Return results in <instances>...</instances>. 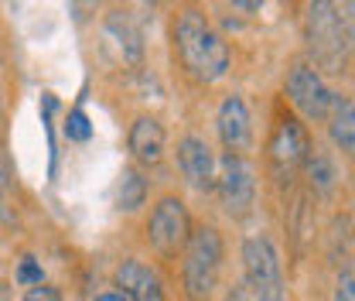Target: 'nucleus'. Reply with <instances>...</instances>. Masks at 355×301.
Listing matches in <instances>:
<instances>
[{
  "mask_svg": "<svg viewBox=\"0 0 355 301\" xmlns=\"http://www.w3.org/2000/svg\"><path fill=\"white\" fill-rule=\"evenodd\" d=\"M99 3H103V0H72V7H76V14H79V17L92 14V10H96Z\"/></svg>",
  "mask_w": 355,
  "mask_h": 301,
  "instance_id": "25",
  "label": "nucleus"
},
{
  "mask_svg": "<svg viewBox=\"0 0 355 301\" xmlns=\"http://www.w3.org/2000/svg\"><path fill=\"white\" fill-rule=\"evenodd\" d=\"M103 42L116 51V58L123 65H140L144 62V31L133 21L130 10H110L103 17Z\"/></svg>",
  "mask_w": 355,
  "mask_h": 301,
  "instance_id": "11",
  "label": "nucleus"
},
{
  "mask_svg": "<svg viewBox=\"0 0 355 301\" xmlns=\"http://www.w3.org/2000/svg\"><path fill=\"white\" fill-rule=\"evenodd\" d=\"M338 10H342V21H345V28H349V38H352V44H355V3H352V0H345Z\"/></svg>",
  "mask_w": 355,
  "mask_h": 301,
  "instance_id": "23",
  "label": "nucleus"
},
{
  "mask_svg": "<svg viewBox=\"0 0 355 301\" xmlns=\"http://www.w3.org/2000/svg\"><path fill=\"white\" fill-rule=\"evenodd\" d=\"M10 158H7V151H3V137H0V188H7L10 192Z\"/></svg>",
  "mask_w": 355,
  "mask_h": 301,
  "instance_id": "22",
  "label": "nucleus"
},
{
  "mask_svg": "<svg viewBox=\"0 0 355 301\" xmlns=\"http://www.w3.org/2000/svg\"><path fill=\"white\" fill-rule=\"evenodd\" d=\"M171 38H175V55L181 62V69L195 83L209 86V83H219L229 72V44L209 24V17L198 7H181L178 10Z\"/></svg>",
  "mask_w": 355,
  "mask_h": 301,
  "instance_id": "1",
  "label": "nucleus"
},
{
  "mask_svg": "<svg viewBox=\"0 0 355 301\" xmlns=\"http://www.w3.org/2000/svg\"><path fill=\"white\" fill-rule=\"evenodd\" d=\"M191 240V215L178 195H161L147 219V243L157 257H178Z\"/></svg>",
  "mask_w": 355,
  "mask_h": 301,
  "instance_id": "6",
  "label": "nucleus"
},
{
  "mask_svg": "<svg viewBox=\"0 0 355 301\" xmlns=\"http://www.w3.org/2000/svg\"><path fill=\"white\" fill-rule=\"evenodd\" d=\"M24 301H62V295H58V288H55V284L42 281V284H35V288H28V291H24Z\"/></svg>",
  "mask_w": 355,
  "mask_h": 301,
  "instance_id": "20",
  "label": "nucleus"
},
{
  "mask_svg": "<svg viewBox=\"0 0 355 301\" xmlns=\"http://www.w3.org/2000/svg\"><path fill=\"white\" fill-rule=\"evenodd\" d=\"M150 3H168V0H150Z\"/></svg>",
  "mask_w": 355,
  "mask_h": 301,
  "instance_id": "27",
  "label": "nucleus"
},
{
  "mask_svg": "<svg viewBox=\"0 0 355 301\" xmlns=\"http://www.w3.org/2000/svg\"><path fill=\"white\" fill-rule=\"evenodd\" d=\"M216 195L222 202V213L236 222L253 213V206H257V168L246 154H222L219 158Z\"/></svg>",
  "mask_w": 355,
  "mask_h": 301,
  "instance_id": "5",
  "label": "nucleus"
},
{
  "mask_svg": "<svg viewBox=\"0 0 355 301\" xmlns=\"http://www.w3.org/2000/svg\"><path fill=\"white\" fill-rule=\"evenodd\" d=\"M243 277L257 301H287L284 263L266 233H253L243 240Z\"/></svg>",
  "mask_w": 355,
  "mask_h": 301,
  "instance_id": "4",
  "label": "nucleus"
},
{
  "mask_svg": "<svg viewBox=\"0 0 355 301\" xmlns=\"http://www.w3.org/2000/svg\"><path fill=\"white\" fill-rule=\"evenodd\" d=\"M232 10H239V14H260L266 7V0H225Z\"/></svg>",
  "mask_w": 355,
  "mask_h": 301,
  "instance_id": "21",
  "label": "nucleus"
},
{
  "mask_svg": "<svg viewBox=\"0 0 355 301\" xmlns=\"http://www.w3.org/2000/svg\"><path fill=\"white\" fill-rule=\"evenodd\" d=\"M304 42H308L311 65L318 72H342L355 44L342 21L335 0H308L304 10Z\"/></svg>",
  "mask_w": 355,
  "mask_h": 301,
  "instance_id": "2",
  "label": "nucleus"
},
{
  "mask_svg": "<svg viewBox=\"0 0 355 301\" xmlns=\"http://www.w3.org/2000/svg\"><path fill=\"white\" fill-rule=\"evenodd\" d=\"M96 301H130V298H127L123 291H103V295H99Z\"/></svg>",
  "mask_w": 355,
  "mask_h": 301,
  "instance_id": "26",
  "label": "nucleus"
},
{
  "mask_svg": "<svg viewBox=\"0 0 355 301\" xmlns=\"http://www.w3.org/2000/svg\"><path fill=\"white\" fill-rule=\"evenodd\" d=\"M352 3H355V0H352Z\"/></svg>",
  "mask_w": 355,
  "mask_h": 301,
  "instance_id": "28",
  "label": "nucleus"
},
{
  "mask_svg": "<svg viewBox=\"0 0 355 301\" xmlns=\"http://www.w3.org/2000/svg\"><path fill=\"white\" fill-rule=\"evenodd\" d=\"M222 301H257V298H253V291H250L246 281H243V284H232V291H229Z\"/></svg>",
  "mask_w": 355,
  "mask_h": 301,
  "instance_id": "24",
  "label": "nucleus"
},
{
  "mask_svg": "<svg viewBox=\"0 0 355 301\" xmlns=\"http://www.w3.org/2000/svg\"><path fill=\"white\" fill-rule=\"evenodd\" d=\"M311 147H314V144H311L308 130H304L301 120L287 117V120H280V124L273 127L270 144H266V158H270V168H273L280 185H291L297 174L304 172Z\"/></svg>",
  "mask_w": 355,
  "mask_h": 301,
  "instance_id": "7",
  "label": "nucleus"
},
{
  "mask_svg": "<svg viewBox=\"0 0 355 301\" xmlns=\"http://www.w3.org/2000/svg\"><path fill=\"white\" fill-rule=\"evenodd\" d=\"M89 133H92L89 117L83 113V110H72L69 120H65V137H69V140H89Z\"/></svg>",
  "mask_w": 355,
  "mask_h": 301,
  "instance_id": "18",
  "label": "nucleus"
},
{
  "mask_svg": "<svg viewBox=\"0 0 355 301\" xmlns=\"http://www.w3.org/2000/svg\"><path fill=\"white\" fill-rule=\"evenodd\" d=\"M178 168L184 174V181L195 192H216L219 185V158L212 151V144L198 133H184L178 140Z\"/></svg>",
  "mask_w": 355,
  "mask_h": 301,
  "instance_id": "9",
  "label": "nucleus"
},
{
  "mask_svg": "<svg viewBox=\"0 0 355 301\" xmlns=\"http://www.w3.org/2000/svg\"><path fill=\"white\" fill-rule=\"evenodd\" d=\"M113 281H116V291H123L130 301H164V284H161L157 270L147 267L144 260L127 257L116 267Z\"/></svg>",
  "mask_w": 355,
  "mask_h": 301,
  "instance_id": "12",
  "label": "nucleus"
},
{
  "mask_svg": "<svg viewBox=\"0 0 355 301\" xmlns=\"http://www.w3.org/2000/svg\"><path fill=\"white\" fill-rule=\"evenodd\" d=\"M164 144H168L164 124L157 117H150V113L137 117L130 124V130H127V147H130L133 161H140V165H161Z\"/></svg>",
  "mask_w": 355,
  "mask_h": 301,
  "instance_id": "13",
  "label": "nucleus"
},
{
  "mask_svg": "<svg viewBox=\"0 0 355 301\" xmlns=\"http://www.w3.org/2000/svg\"><path fill=\"white\" fill-rule=\"evenodd\" d=\"M216 130H219L225 154H246L250 151V144H253V117H250V106H246V99L239 92L225 96L219 103Z\"/></svg>",
  "mask_w": 355,
  "mask_h": 301,
  "instance_id": "10",
  "label": "nucleus"
},
{
  "mask_svg": "<svg viewBox=\"0 0 355 301\" xmlns=\"http://www.w3.org/2000/svg\"><path fill=\"white\" fill-rule=\"evenodd\" d=\"M335 301H355V257H349L338 267L335 277Z\"/></svg>",
  "mask_w": 355,
  "mask_h": 301,
  "instance_id": "17",
  "label": "nucleus"
},
{
  "mask_svg": "<svg viewBox=\"0 0 355 301\" xmlns=\"http://www.w3.org/2000/svg\"><path fill=\"white\" fill-rule=\"evenodd\" d=\"M225 243L216 226H195L181 250V288L188 301H212L222 277Z\"/></svg>",
  "mask_w": 355,
  "mask_h": 301,
  "instance_id": "3",
  "label": "nucleus"
},
{
  "mask_svg": "<svg viewBox=\"0 0 355 301\" xmlns=\"http://www.w3.org/2000/svg\"><path fill=\"white\" fill-rule=\"evenodd\" d=\"M42 281H44L42 267H38V263H35L31 257L21 260V267H17V284H24V288H35V284H42Z\"/></svg>",
  "mask_w": 355,
  "mask_h": 301,
  "instance_id": "19",
  "label": "nucleus"
},
{
  "mask_svg": "<svg viewBox=\"0 0 355 301\" xmlns=\"http://www.w3.org/2000/svg\"><path fill=\"white\" fill-rule=\"evenodd\" d=\"M304 178H308V188L318 199H331L335 188H338V165H335V154L328 147H311L308 165H304Z\"/></svg>",
  "mask_w": 355,
  "mask_h": 301,
  "instance_id": "15",
  "label": "nucleus"
},
{
  "mask_svg": "<svg viewBox=\"0 0 355 301\" xmlns=\"http://www.w3.org/2000/svg\"><path fill=\"white\" fill-rule=\"evenodd\" d=\"M324 127H328V140L335 144V151H342V154L355 165V103L349 96L335 92Z\"/></svg>",
  "mask_w": 355,
  "mask_h": 301,
  "instance_id": "14",
  "label": "nucleus"
},
{
  "mask_svg": "<svg viewBox=\"0 0 355 301\" xmlns=\"http://www.w3.org/2000/svg\"><path fill=\"white\" fill-rule=\"evenodd\" d=\"M147 199V178L137 172V168H123L120 181H116V206L123 213H137Z\"/></svg>",
  "mask_w": 355,
  "mask_h": 301,
  "instance_id": "16",
  "label": "nucleus"
},
{
  "mask_svg": "<svg viewBox=\"0 0 355 301\" xmlns=\"http://www.w3.org/2000/svg\"><path fill=\"white\" fill-rule=\"evenodd\" d=\"M287 99L308 124H324L335 92L328 89L324 76L311 62H294L287 72Z\"/></svg>",
  "mask_w": 355,
  "mask_h": 301,
  "instance_id": "8",
  "label": "nucleus"
}]
</instances>
